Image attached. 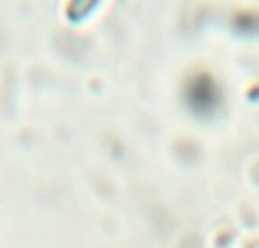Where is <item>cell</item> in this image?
<instances>
[{
  "label": "cell",
  "mask_w": 259,
  "mask_h": 248,
  "mask_svg": "<svg viewBox=\"0 0 259 248\" xmlns=\"http://www.w3.org/2000/svg\"><path fill=\"white\" fill-rule=\"evenodd\" d=\"M248 248H259V241H252V244H248Z\"/></svg>",
  "instance_id": "2"
},
{
  "label": "cell",
  "mask_w": 259,
  "mask_h": 248,
  "mask_svg": "<svg viewBox=\"0 0 259 248\" xmlns=\"http://www.w3.org/2000/svg\"><path fill=\"white\" fill-rule=\"evenodd\" d=\"M98 3L100 0H68L64 14H66V18L71 23H80L82 18H87L96 7H98Z\"/></svg>",
  "instance_id": "1"
}]
</instances>
